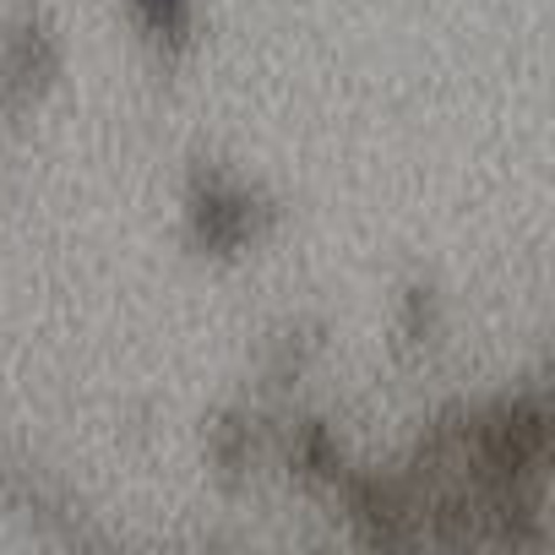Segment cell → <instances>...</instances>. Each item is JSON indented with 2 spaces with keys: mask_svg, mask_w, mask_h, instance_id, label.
Masks as SVG:
<instances>
[{
  "mask_svg": "<svg viewBox=\"0 0 555 555\" xmlns=\"http://www.w3.org/2000/svg\"><path fill=\"white\" fill-rule=\"evenodd\" d=\"M267 218L272 212L250 191H240L234 180H223L218 169H202L196 175V185H191V234H196L202 250L234 256L240 245H250L267 229Z\"/></svg>",
  "mask_w": 555,
  "mask_h": 555,
  "instance_id": "6da1fadb",
  "label": "cell"
},
{
  "mask_svg": "<svg viewBox=\"0 0 555 555\" xmlns=\"http://www.w3.org/2000/svg\"><path fill=\"white\" fill-rule=\"evenodd\" d=\"M61 72V44H55V28L44 12H23L7 34V50H0V109L17 115L28 109L50 77Z\"/></svg>",
  "mask_w": 555,
  "mask_h": 555,
  "instance_id": "7a4b0ae2",
  "label": "cell"
},
{
  "mask_svg": "<svg viewBox=\"0 0 555 555\" xmlns=\"http://www.w3.org/2000/svg\"><path fill=\"white\" fill-rule=\"evenodd\" d=\"M137 17L147 23L153 39H169V44H185L191 39V0H131Z\"/></svg>",
  "mask_w": 555,
  "mask_h": 555,
  "instance_id": "3957f363",
  "label": "cell"
}]
</instances>
